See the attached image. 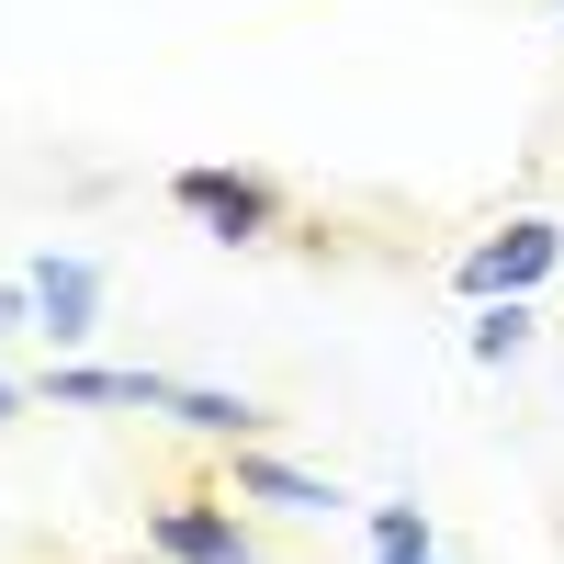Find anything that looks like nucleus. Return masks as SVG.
<instances>
[{
	"label": "nucleus",
	"instance_id": "7",
	"mask_svg": "<svg viewBox=\"0 0 564 564\" xmlns=\"http://www.w3.org/2000/svg\"><path fill=\"white\" fill-rule=\"evenodd\" d=\"M463 350H475V361H520L531 350V294H486L475 327H463Z\"/></svg>",
	"mask_w": 564,
	"mask_h": 564
},
{
	"label": "nucleus",
	"instance_id": "6",
	"mask_svg": "<svg viewBox=\"0 0 564 564\" xmlns=\"http://www.w3.org/2000/svg\"><path fill=\"white\" fill-rule=\"evenodd\" d=\"M45 395H57V406H148V417L181 406L170 372H102V361H57V372H45Z\"/></svg>",
	"mask_w": 564,
	"mask_h": 564
},
{
	"label": "nucleus",
	"instance_id": "2",
	"mask_svg": "<svg viewBox=\"0 0 564 564\" xmlns=\"http://www.w3.org/2000/svg\"><path fill=\"white\" fill-rule=\"evenodd\" d=\"M553 260H564V226H553V215H508L486 249H463V294H475V305H486V294H531Z\"/></svg>",
	"mask_w": 564,
	"mask_h": 564
},
{
	"label": "nucleus",
	"instance_id": "5",
	"mask_svg": "<svg viewBox=\"0 0 564 564\" xmlns=\"http://www.w3.org/2000/svg\"><path fill=\"white\" fill-rule=\"evenodd\" d=\"M226 486H238V497H260V508H282V520H327V508H350L339 486H316L305 463H282V452H249V441H238V463H226Z\"/></svg>",
	"mask_w": 564,
	"mask_h": 564
},
{
	"label": "nucleus",
	"instance_id": "3",
	"mask_svg": "<svg viewBox=\"0 0 564 564\" xmlns=\"http://www.w3.org/2000/svg\"><path fill=\"white\" fill-rule=\"evenodd\" d=\"M148 542H159L170 564H271V553H260V542H249L238 520H226L215 497H193V486L148 508Z\"/></svg>",
	"mask_w": 564,
	"mask_h": 564
},
{
	"label": "nucleus",
	"instance_id": "10",
	"mask_svg": "<svg viewBox=\"0 0 564 564\" xmlns=\"http://www.w3.org/2000/svg\"><path fill=\"white\" fill-rule=\"evenodd\" d=\"M12 406H23V384H0V417H12Z\"/></svg>",
	"mask_w": 564,
	"mask_h": 564
},
{
	"label": "nucleus",
	"instance_id": "1",
	"mask_svg": "<svg viewBox=\"0 0 564 564\" xmlns=\"http://www.w3.org/2000/svg\"><path fill=\"white\" fill-rule=\"evenodd\" d=\"M170 204L193 215L204 238H226V249H260L271 226H282V193H271L260 170H181V181H170Z\"/></svg>",
	"mask_w": 564,
	"mask_h": 564
},
{
	"label": "nucleus",
	"instance_id": "8",
	"mask_svg": "<svg viewBox=\"0 0 564 564\" xmlns=\"http://www.w3.org/2000/svg\"><path fill=\"white\" fill-rule=\"evenodd\" d=\"M372 553H441V542H430L417 508H372Z\"/></svg>",
	"mask_w": 564,
	"mask_h": 564
},
{
	"label": "nucleus",
	"instance_id": "4",
	"mask_svg": "<svg viewBox=\"0 0 564 564\" xmlns=\"http://www.w3.org/2000/svg\"><path fill=\"white\" fill-rule=\"evenodd\" d=\"M90 316H102V271L45 249V260H34V327H45L57 350H79V339H90Z\"/></svg>",
	"mask_w": 564,
	"mask_h": 564
},
{
	"label": "nucleus",
	"instance_id": "9",
	"mask_svg": "<svg viewBox=\"0 0 564 564\" xmlns=\"http://www.w3.org/2000/svg\"><path fill=\"white\" fill-rule=\"evenodd\" d=\"M372 564H441V553H372Z\"/></svg>",
	"mask_w": 564,
	"mask_h": 564
}]
</instances>
